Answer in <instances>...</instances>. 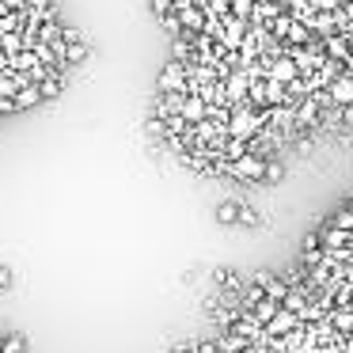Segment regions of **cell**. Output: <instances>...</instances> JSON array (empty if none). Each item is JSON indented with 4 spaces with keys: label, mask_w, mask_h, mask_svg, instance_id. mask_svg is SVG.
Instances as JSON below:
<instances>
[{
    "label": "cell",
    "mask_w": 353,
    "mask_h": 353,
    "mask_svg": "<svg viewBox=\"0 0 353 353\" xmlns=\"http://www.w3.org/2000/svg\"><path fill=\"white\" fill-rule=\"evenodd\" d=\"M88 57H92V46H88L84 39H72V42H65V65H84Z\"/></svg>",
    "instance_id": "13"
},
{
    "label": "cell",
    "mask_w": 353,
    "mask_h": 353,
    "mask_svg": "<svg viewBox=\"0 0 353 353\" xmlns=\"http://www.w3.org/2000/svg\"><path fill=\"white\" fill-rule=\"evenodd\" d=\"M0 350L4 353H27V342H23V334H8L0 342Z\"/></svg>",
    "instance_id": "22"
},
{
    "label": "cell",
    "mask_w": 353,
    "mask_h": 353,
    "mask_svg": "<svg viewBox=\"0 0 353 353\" xmlns=\"http://www.w3.org/2000/svg\"><path fill=\"white\" fill-rule=\"evenodd\" d=\"M221 84H224V99H228V107H232V103H243V99H247L251 77H247V69H228V72L221 77Z\"/></svg>",
    "instance_id": "4"
},
{
    "label": "cell",
    "mask_w": 353,
    "mask_h": 353,
    "mask_svg": "<svg viewBox=\"0 0 353 353\" xmlns=\"http://www.w3.org/2000/svg\"><path fill=\"white\" fill-rule=\"evenodd\" d=\"M262 171H266V160L254 156L251 148H247L239 160H228V175L232 179H243V183H262Z\"/></svg>",
    "instance_id": "3"
},
{
    "label": "cell",
    "mask_w": 353,
    "mask_h": 353,
    "mask_svg": "<svg viewBox=\"0 0 353 353\" xmlns=\"http://www.w3.org/2000/svg\"><path fill=\"white\" fill-rule=\"evenodd\" d=\"M239 205H243V201H236V198L221 201V205H216V224H239Z\"/></svg>",
    "instance_id": "15"
},
{
    "label": "cell",
    "mask_w": 353,
    "mask_h": 353,
    "mask_svg": "<svg viewBox=\"0 0 353 353\" xmlns=\"http://www.w3.org/2000/svg\"><path fill=\"white\" fill-rule=\"evenodd\" d=\"M277 307H281V300H270V296H262L259 304L251 307V319L259 323V327H266V319H270V315L277 312Z\"/></svg>",
    "instance_id": "14"
},
{
    "label": "cell",
    "mask_w": 353,
    "mask_h": 353,
    "mask_svg": "<svg viewBox=\"0 0 353 353\" xmlns=\"http://www.w3.org/2000/svg\"><path fill=\"white\" fill-rule=\"evenodd\" d=\"M330 224H334V228H342V232H353V205L338 209V213L330 216Z\"/></svg>",
    "instance_id": "21"
},
{
    "label": "cell",
    "mask_w": 353,
    "mask_h": 353,
    "mask_svg": "<svg viewBox=\"0 0 353 353\" xmlns=\"http://www.w3.org/2000/svg\"><path fill=\"white\" fill-rule=\"evenodd\" d=\"M145 133H148V137H152V141H168V122H163V118H148V122H145Z\"/></svg>",
    "instance_id": "20"
},
{
    "label": "cell",
    "mask_w": 353,
    "mask_h": 353,
    "mask_svg": "<svg viewBox=\"0 0 353 353\" xmlns=\"http://www.w3.org/2000/svg\"><path fill=\"white\" fill-rule=\"evenodd\" d=\"M12 99H16V107H19V110H31V107H39V103H46V95H42V88H39V84H31V80H27V84L19 88L16 95H12Z\"/></svg>",
    "instance_id": "10"
},
{
    "label": "cell",
    "mask_w": 353,
    "mask_h": 353,
    "mask_svg": "<svg viewBox=\"0 0 353 353\" xmlns=\"http://www.w3.org/2000/svg\"><path fill=\"white\" fill-rule=\"evenodd\" d=\"M239 224H247V228H259V224H262V216L254 213L251 205H239Z\"/></svg>",
    "instance_id": "23"
},
{
    "label": "cell",
    "mask_w": 353,
    "mask_h": 353,
    "mask_svg": "<svg viewBox=\"0 0 353 353\" xmlns=\"http://www.w3.org/2000/svg\"><path fill=\"white\" fill-rule=\"evenodd\" d=\"M304 262H307V266H319V262H323V251H319V232L304 236Z\"/></svg>",
    "instance_id": "17"
},
{
    "label": "cell",
    "mask_w": 353,
    "mask_h": 353,
    "mask_svg": "<svg viewBox=\"0 0 353 353\" xmlns=\"http://www.w3.org/2000/svg\"><path fill=\"white\" fill-rule=\"evenodd\" d=\"M179 118H183L186 125H198V122H205V118H209V103L201 99V95L186 92V95H183V107H179Z\"/></svg>",
    "instance_id": "6"
},
{
    "label": "cell",
    "mask_w": 353,
    "mask_h": 353,
    "mask_svg": "<svg viewBox=\"0 0 353 353\" xmlns=\"http://www.w3.org/2000/svg\"><path fill=\"white\" fill-rule=\"evenodd\" d=\"M23 84H27L23 72H16L12 65H0V95H16Z\"/></svg>",
    "instance_id": "11"
},
{
    "label": "cell",
    "mask_w": 353,
    "mask_h": 353,
    "mask_svg": "<svg viewBox=\"0 0 353 353\" xmlns=\"http://www.w3.org/2000/svg\"><path fill=\"white\" fill-rule=\"evenodd\" d=\"M168 353H194L190 345H175V350H168Z\"/></svg>",
    "instance_id": "28"
},
{
    "label": "cell",
    "mask_w": 353,
    "mask_h": 353,
    "mask_svg": "<svg viewBox=\"0 0 353 353\" xmlns=\"http://www.w3.org/2000/svg\"><path fill=\"white\" fill-rule=\"evenodd\" d=\"M350 338H353V330H350Z\"/></svg>",
    "instance_id": "29"
},
{
    "label": "cell",
    "mask_w": 353,
    "mask_h": 353,
    "mask_svg": "<svg viewBox=\"0 0 353 353\" xmlns=\"http://www.w3.org/2000/svg\"><path fill=\"white\" fill-rule=\"evenodd\" d=\"M12 281V274H8V270H4V266H0V289H4V285H8Z\"/></svg>",
    "instance_id": "27"
},
{
    "label": "cell",
    "mask_w": 353,
    "mask_h": 353,
    "mask_svg": "<svg viewBox=\"0 0 353 353\" xmlns=\"http://www.w3.org/2000/svg\"><path fill=\"white\" fill-rule=\"evenodd\" d=\"M156 19H160V27L171 34V39H179V34H186V31H183V23H179V16H175V8H171V12H163V16H156Z\"/></svg>",
    "instance_id": "19"
},
{
    "label": "cell",
    "mask_w": 353,
    "mask_h": 353,
    "mask_svg": "<svg viewBox=\"0 0 353 353\" xmlns=\"http://www.w3.org/2000/svg\"><path fill=\"white\" fill-rule=\"evenodd\" d=\"M296 327H300V315H296V312H289V307L281 304V307H277V312L266 319V327H262V330H266L270 338H285V334H292Z\"/></svg>",
    "instance_id": "5"
},
{
    "label": "cell",
    "mask_w": 353,
    "mask_h": 353,
    "mask_svg": "<svg viewBox=\"0 0 353 353\" xmlns=\"http://www.w3.org/2000/svg\"><path fill=\"white\" fill-rule=\"evenodd\" d=\"M266 77H274V80H281V84H292V80L300 77V69H296V61L292 57H270V69H266Z\"/></svg>",
    "instance_id": "9"
},
{
    "label": "cell",
    "mask_w": 353,
    "mask_h": 353,
    "mask_svg": "<svg viewBox=\"0 0 353 353\" xmlns=\"http://www.w3.org/2000/svg\"><path fill=\"white\" fill-rule=\"evenodd\" d=\"M175 4H179V0H152V12H156V16H163V12H171Z\"/></svg>",
    "instance_id": "24"
},
{
    "label": "cell",
    "mask_w": 353,
    "mask_h": 353,
    "mask_svg": "<svg viewBox=\"0 0 353 353\" xmlns=\"http://www.w3.org/2000/svg\"><path fill=\"white\" fill-rule=\"evenodd\" d=\"M285 42H296V46L312 42V27H307L304 19H296V16H292V23H289V34H285Z\"/></svg>",
    "instance_id": "16"
},
{
    "label": "cell",
    "mask_w": 353,
    "mask_h": 353,
    "mask_svg": "<svg viewBox=\"0 0 353 353\" xmlns=\"http://www.w3.org/2000/svg\"><path fill=\"white\" fill-rule=\"evenodd\" d=\"M175 16H179V23H183L186 34H201L209 27V12H205V4H198V0H179Z\"/></svg>",
    "instance_id": "1"
},
{
    "label": "cell",
    "mask_w": 353,
    "mask_h": 353,
    "mask_svg": "<svg viewBox=\"0 0 353 353\" xmlns=\"http://www.w3.org/2000/svg\"><path fill=\"white\" fill-rule=\"evenodd\" d=\"M0 353H4V350H0Z\"/></svg>",
    "instance_id": "30"
},
{
    "label": "cell",
    "mask_w": 353,
    "mask_h": 353,
    "mask_svg": "<svg viewBox=\"0 0 353 353\" xmlns=\"http://www.w3.org/2000/svg\"><path fill=\"white\" fill-rule=\"evenodd\" d=\"M285 175H289V168H285L281 156H266V171H262V183L277 186V183H285Z\"/></svg>",
    "instance_id": "12"
},
{
    "label": "cell",
    "mask_w": 353,
    "mask_h": 353,
    "mask_svg": "<svg viewBox=\"0 0 353 353\" xmlns=\"http://www.w3.org/2000/svg\"><path fill=\"white\" fill-rule=\"evenodd\" d=\"M156 92H190V72H186V65L171 57L160 69V77H156Z\"/></svg>",
    "instance_id": "2"
},
{
    "label": "cell",
    "mask_w": 353,
    "mask_h": 353,
    "mask_svg": "<svg viewBox=\"0 0 353 353\" xmlns=\"http://www.w3.org/2000/svg\"><path fill=\"white\" fill-rule=\"evenodd\" d=\"M194 353H221V342H198Z\"/></svg>",
    "instance_id": "25"
},
{
    "label": "cell",
    "mask_w": 353,
    "mask_h": 353,
    "mask_svg": "<svg viewBox=\"0 0 353 353\" xmlns=\"http://www.w3.org/2000/svg\"><path fill=\"white\" fill-rule=\"evenodd\" d=\"M0 4H4V8H12V12H23L27 8V0H0Z\"/></svg>",
    "instance_id": "26"
},
{
    "label": "cell",
    "mask_w": 353,
    "mask_h": 353,
    "mask_svg": "<svg viewBox=\"0 0 353 353\" xmlns=\"http://www.w3.org/2000/svg\"><path fill=\"white\" fill-rule=\"evenodd\" d=\"M330 327H334V330H342V334H350V330H353V307H350V304H345V307H338V312L330 315Z\"/></svg>",
    "instance_id": "18"
},
{
    "label": "cell",
    "mask_w": 353,
    "mask_h": 353,
    "mask_svg": "<svg viewBox=\"0 0 353 353\" xmlns=\"http://www.w3.org/2000/svg\"><path fill=\"white\" fill-rule=\"evenodd\" d=\"M323 92H327V99L334 103V107H345V103H353V77L350 72H338Z\"/></svg>",
    "instance_id": "7"
},
{
    "label": "cell",
    "mask_w": 353,
    "mask_h": 353,
    "mask_svg": "<svg viewBox=\"0 0 353 353\" xmlns=\"http://www.w3.org/2000/svg\"><path fill=\"white\" fill-rule=\"evenodd\" d=\"M323 54L330 57V61H350V54H353V42L345 39L342 31H334V34H327V39H323Z\"/></svg>",
    "instance_id": "8"
}]
</instances>
